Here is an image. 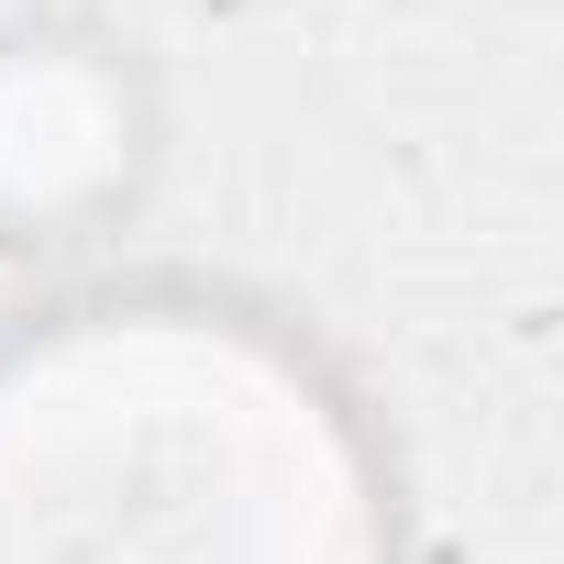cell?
<instances>
[{
    "label": "cell",
    "mask_w": 564,
    "mask_h": 564,
    "mask_svg": "<svg viewBox=\"0 0 564 564\" xmlns=\"http://www.w3.org/2000/svg\"><path fill=\"white\" fill-rule=\"evenodd\" d=\"M133 166V100L89 45H0V210L56 221Z\"/></svg>",
    "instance_id": "7a4b0ae2"
},
{
    "label": "cell",
    "mask_w": 564,
    "mask_h": 564,
    "mask_svg": "<svg viewBox=\"0 0 564 564\" xmlns=\"http://www.w3.org/2000/svg\"><path fill=\"white\" fill-rule=\"evenodd\" d=\"M0 564H388V531L289 344L100 300L0 344Z\"/></svg>",
    "instance_id": "6da1fadb"
}]
</instances>
